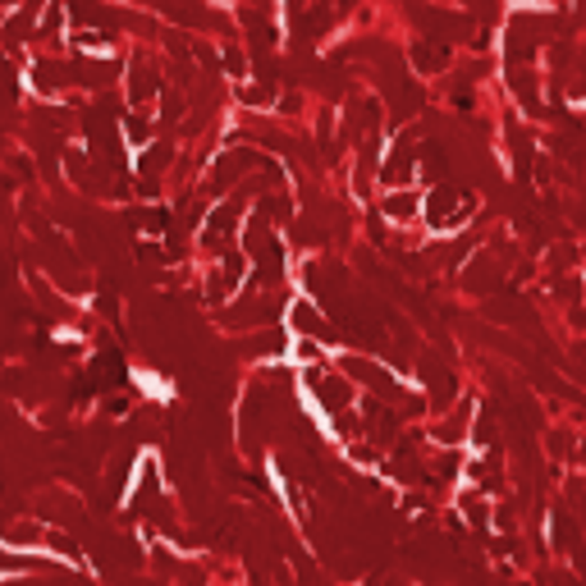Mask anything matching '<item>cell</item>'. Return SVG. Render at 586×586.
Instances as JSON below:
<instances>
[{
    "instance_id": "6da1fadb",
    "label": "cell",
    "mask_w": 586,
    "mask_h": 586,
    "mask_svg": "<svg viewBox=\"0 0 586 586\" xmlns=\"http://www.w3.org/2000/svg\"><path fill=\"white\" fill-rule=\"evenodd\" d=\"M0 568H33V563H24V559H10V554H0Z\"/></svg>"
}]
</instances>
